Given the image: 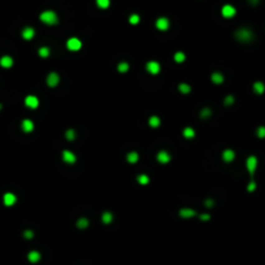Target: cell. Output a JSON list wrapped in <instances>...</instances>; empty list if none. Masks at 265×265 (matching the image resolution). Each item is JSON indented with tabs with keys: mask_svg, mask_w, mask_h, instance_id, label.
<instances>
[{
	"mask_svg": "<svg viewBox=\"0 0 265 265\" xmlns=\"http://www.w3.org/2000/svg\"><path fill=\"white\" fill-rule=\"evenodd\" d=\"M234 36L238 41H241V43H250L253 40L255 35H253V32L250 30V29H239L235 31L234 34Z\"/></svg>",
	"mask_w": 265,
	"mask_h": 265,
	"instance_id": "6da1fadb",
	"label": "cell"
},
{
	"mask_svg": "<svg viewBox=\"0 0 265 265\" xmlns=\"http://www.w3.org/2000/svg\"><path fill=\"white\" fill-rule=\"evenodd\" d=\"M40 21L47 25H56L58 22V17L53 11H45L40 14Z\"/></svg>",
	"mask_w": 265,
	"mask_h": 265,
	"instance_id": "7a4b0ae2",
	"label": "cell"
},
{
	"mask_svg": "<svg viewBox=\"0 0 265 265\" xmlns=\"http://www.w3.org/2000/svg\"><path fill=\"white\" fill-rule=\"evenodd\" d=\"M246 166H247V169H248V172L251 176H253L255 171H256V167H258V158L255 155H251L247 158V162H246Z\"/></svg>",
	"mask_w": 265,
	"mask_h": 265,
	"instance_id": "3957f363",
	"label": "cell"
},
{
	"mask_svg": "<svg viewBox=\"0 0 265 265\" xmlns=\"http://www.w3.org/2000/svg\"><path fill=\"white\" fill-rule=\"evenodd\" d=\"M237 13L235 11V8L233 5H230V4H226L223 7V9H221V14H223L225 18H232V17H234Z\"/></svg>",
	"mask_w": 265,
	"mask_h": 265,
	"instance_id": "277c9868",
	"label": "cell"
},
{
	"mask_svg": "<svg viewBox=\"0 0 265 265\" xmlns=\"http://www.w3.org/2000/svg\"><path fill=\"white\" fill-rule=\"evenodd\" d=\"M67 48H69L70 50L76 52V50H79L82 48V41L78 38H71V39L67 40Z\"/></svg>",
	"mask_w": 265,
	"mask_h": 265,
	"instance_id": "5b68a950",
	"label": "cell"
},
{
	"mask_svg": "<svg viewBox=\"0 0 265 265\" xmlns=\"http://www.w3.org/2000/svg\"><path fill=\"white\" fill-rule=\"evenodd\" d=\"M155 26H157V29L160 30V31H166V30H168V27H169V21L166 18V17H160V18L157 20Z\"/></svg>",
	"mask_w": 265,
	"mask_h": 265,
	"instance_id": "8992f818",
	"label": "cell"
},
{
	"mask_svg": "<svg viewBox=\"0 0 265 265\" xmlns=\"http://www.w3.org/2000/svg\"><path fill=\"white\" fill-rule=\"evenodd\" d=\"M62 159H64L65 163H67V164H74L75 160H76L75 155H74L71 151H69V150H64V153H62Z\"/></svg>",
	"mask_w": 265,
	"mask_h": 265,
	"instance_id": "52a82bcc",
	"label": "cell"
},
{
	"mask_svg": "<svg viewBox=\"0 0 265 265\" xmlns=\"http://www.w3.org/2000/svg\"><path fill=\"white\" fill-rule=\"evenodd\" d=\"M146 70L150 74H158L160 71V65L155 61H150V62L146 64Z\"/></svg>",
	"mask_w": 265,
	"mask_h": 265,
	"instance_id": "ba28073f",
	"label": "cell"
},
{
	"mask_svg": "<svg viewBox=\"0 0 265 265\" xmlns=\"http://www.w3.org/2000/svg\"><path fill=\"white\" fill-rule=\"evenodd\" d=\"M25 104H26V106H29L31 109H36L39 106V100L35 96H27L26 100H25Z\"/></svg>",
	"mask_w": 265,
	"mask_h": 265,
	"instance_id": "9c48e42d",
	"label": "cell"
},
{
	"mask_svg": "<svg viewBox=\"0 0 265 265\" xmlns=\"http://www.w3.org/2000/svg\"><path fill=\"white\" fill-rule=\"evenodd\" d=\"M58 82H59V76H58L56 73H50V74L48 75L47 83H48L49 87H56V85L58 84Z\"/></svg>",
	"mask_w": 265,
	"mask_h": 265,
	"instance_id": "30bf717a",
	"label": "cell"
},
{
	"mask_svg": "<svg viewBox=\"0 0 265 265\" xmlns=\"http://www.w3.org/2000/svg\"><path fill=\"white\" fill-rule=\"evenodd\" d=\"M3 201H4V204H5V206H13V204L16 203V201H17V198H16V195H14V194H12V193H7V194L4 195Z\"/></svg>",
	"mask_w": 265,
	"mask_h": 265,
	"instance_id": "8fae6325",
	"label": "cell"
},
{
	"mask_svg": "<svg viewBox=\"0 0 265 265\" xmlns=\"http://www.w3.org/2000/svg\"><path fill=\"white\" fill-rule=\"evenodd\" d=\"M34 35H35V31H34L32 27H26L22 30V38L25 40H31L34 38Z\"/></svg>",
	"mask_w": 265,
	"mask_h": 265,
	"instance_id": "7c38bea8",
	"label": "cell"
},
{
	"mask_svg": "<svg viewBox=\"0 0 265 265\" xmlns=\"http://www.w3.org/2000/svg\"><path fill=\"white\" fill-rule=\"evenodd\" d=\"M32 130H34V123L30 121V119H25L22 122V131L26 132V133H30Z\"/></svg>",
	"mask_w": 265,
	"mask_h": 265,
	"instance_id": "4fadbf2b",
	"label": "cell"
},
{
	"mask_svg": "<svg viewBox=\"0 0 265 265\" xmlns=\"http://www.w3.org/2000/svg\"><path fill=\"white\" fill-rule=\"evenodd\" d=\"M171 160V157H169V154L167 151H160L158 154V162H160L162 164H166L168 163V162Z\"/></svg>",
	"mask_w": 265,
	"mask_h": 265,
	"instance_id": "5bb4252c",
	"label": "cell"
},
{
	"mask_svg": "<svg viewBox=\"0 0 265 265\" xmlns=\"http://www.w3.org/2000/svg\"><path fill=\"white\" fill-rule=\"evenodd\" d=\"M0 65H2L3 67H11L12 65H13V59H12V57H9V56H4V57H2V59H0Z\"/></svg>",
	"mask_w": 265,
	"mask_h": 265,
	"instance_id": "9a60e30c",
	"label": "cell"
},
{
	"mask_svg": "<svg viewBox=\"0 0 265 265\" xmlns=\"http://www.w3.org/2000/svg\"><path fill=\"white\" fill-rule=\"evenodd\" d=\"M180 216L181 217H185V219L193 217V216H195V211L194 210H190V208H182L180 211Z\"/></svg>",
	"mask_w": 265,
	"mask_h": 265,
	"instance_id": "2e32d148",
	"label": "cell"
},
{
	"mask_svg": "<svg viewBox=\"0 0 265 265\" xmlns=\"http://www.w3.org/2000/svg\"><path fill=\"white\" fill-rule=\"evenodd\" d=\"M234 157H235L234 151L230 150V149H228V150H225V151L223 153V159H224L225 162H232V160L234 159Z\"/></svg>",
	"mask_w": 265,
	"mask_h": 265,
	"instance_id": "e0dca14e",
	"label": "cell"
},
{
	"mask_svg": "<svg viewBox=\"0 0 265 265\" xmlns=\"http://www.w3.org/2000/svg\"><path fill=\"white\" fill-rule=\"evenodd\" d=\"M253 91L258 93V95H263V93L265 92V85H264V83L256 82V83L253 84Z\"/></svg>",
	"mask_w": 265,
	"mask_h": 265,
	"instance_id": "ac0fdd59",
	"label": "cell"
},
{
	"mask_svg": "<svg viewBox=\"0 0 265 265\" xmlns=\"http://www.w3.org/2000/svg\"><path fill=\"white\" fill-rule=\"evenodd\" d=\"M211 79L213 83H216V84H221L224 82V75L221 74V73H213L212 76H211Z\"/></svg>",
	"mask_w": 265,
	"mask_h": 265,
	"instance_id": "d6986e66",
	"label": "cell"
},
{
	"mask_svg": "<svg viewBox=\"0 0 265 265\" xmlns=\"http://www.w3.org/2000/svg\"><path fill=\"white\" fill-rule=\"evenodd\" d=\"M29 260L31 261V263H38L39 260H40V253L38 252V251H31L30 253H29Z\"/></svg>",
	"mask_w": 265,
	"mask_h": 265,
	"instance_id": "ffe728a7",
	"label": "cell"
},
{
	"mask_svg": "<svg viewBox=\"0 0 265 265\" xmlns=\"http://www.w3.org/2000/svg\"><path fill=\"white\" fill-rule=\"evenodd\" d=\"M102 221H104V224H110L113 221V215L111 212H104L102 213Z\"/></svg>",
	"mask_w": 265,
	"mask_h": 265,
	"instance_id": "44dd1931",
	"label": "cell"
},
{
	"mask_svg": "<svg viewBox=\"0 0 265 265\" xmlns=\"http://www.w3.org/2000/svg\"><path fill=\"white\" fill-rule=\"evenodd\" d=\"M127 160L130 162V163H132V164H133V163H136V162L139 160V154H137V153H135V151L130 153V154L127 155Z\"/></svg>",
	"mask_w": 265,
	"mask_h": 265,
	"instance_id": "7402d4cb",
	"label": "cell"
},
{
	"mask_svg": "<svg viewBox=\"0 0 265 265\" xmlns=\"http://www.w3.org/2000/svg\"><path fill=\"white\" fill-rule=\"evenodd\" d=\"M88 225H89V221H88L87 219H84V217L79 219V220H78V223H76V226H78L79 229H85Z\"/></svg>",
	"mask_w": 265,
	"mask_h": 265,
	"instance_id": "603a6c76",
	"label": "cell"
},
{
	"mask_svg": "<svg viewBox=\"0 0 265 265\" xmlns=\"http://www.w3.org/2000/svg\"><path fill=\"white\" fill-rule=\"evenodd\" d=\"M96 4L98 8H101V9H106V8H109L110 5V0H96Z\"/></svg>",
	"mask_w": 265,
	"mask_h": 265,
	"instance_id": "cb8c5ba5",
	"label": "cell"
},
{
	"mask_svg": "<svg viewBox=\"0 0 265 265\" xmlns=\"http://www.w3.org/2000/svg\"><path fill=\"white\" fill-rule=\"evenodd\" d=\"M194 135H195V132H194L193 128H190V127H187V128H185V130H184V136H185L186 139L194 137Z\"/></svg>",
	"mask_w": 265,
	"mask_h": 265,
	"instance_id": "d4e9b609",
	"label": "cell"
},
{
	"mask_svg": "<svg viewBox=\"0 0 265 265\" xmlns=\"http://www.w3.org/2000/svg\"><path fill=\"white\" fill-rule=\"evenodd\" d=\"M149 124H150L151 127H158V125L160 124V119H159L158 116H151V118L149 119Z\"/></svg>",
	"mask_w": 265,
	"mask_h": 265,
	"instance_id": "484cf974",
	"label": "cell"
},
{
	"mask_svg": "<svg viewBox=\"0 0 265 265\" xmlns=\"http://www.w3.org/2000/svg\"><path fill=\"white\" fill-rule=\"evenodd\" d=\"M137 181L141 184V185H148L149 184V177L146 176V175H140L139 177H137Z\"/></svg>",
	"mask_w": 265,
	"mask_h": 265,
	"instance_id": "4316f807",
	"label": "cell"
},
{
	"mask_svg": "<svg viewBox=\"0 0 265 265\" xmlns=\"http://www.w3.org/2000/svg\"><path fill=\"white\" fill-rule=\"evenodd\" d=\"M128 69H130V65H128L127 62H122V64L118 65V70L121 71V73H127Z\"/></svg>",
	"mask_w": 265,
	"mask_h": 265,
	"instance_id": "83f0119b",
	"label": "cell"
},
{
	"mask_svg": "<svg viewBox=\"0 0 265 265\" xmlns=\"http://www.w3.org/2000/svg\"><path fill=\"white\" fill-rule=\"evenodd\" d=\"M175 61L178 62V64L184 62V61H185V54H184L182 52H177V53L175 54Z\"/></svg>",
	"mask_w": 265,
	"mask_h": 265,
	"instance_id": "f1b7e54d",
	"label": "cell"
},
{
	"mask_svg": "<svg viewBox=\"0 0 265 265\" xmlns=\"http://www.w3.org/2000/svg\"><path fill=\"white\" fill-rule=\"evenodd\" d=\"M178 89H180L181 93H189L192 91L190 85H187V84H180V85H178Z\"/></svg>",
	"mask_w": 265,
	"mask_h": 265,
	"instance_id": "f546056e",
	"label": "cell"
},
{
	"mask_svg": "<svg viewBox=\"0 0 265 265\" xmlns=\"http://www.w3.org/2000/svg\"><path fill=\"white\" fill-rule=\"evenodd\" d=\"M140 22V17H139V14H132L131 17H130V23H132V25H137Z\"/></svg>",
	"mask_w": 265,
	"mask_h": 265,
	"instance_id": "4dcf8cb0",
	"label": "cell"
},
{
	"mask_svg": "<svg viewBox=\"0 0 265 265\" xmlns=\"http://www.w3.org/2000/svg\"><path fill=\"white\" fill-rule=\"evenodd\" d=\"M39 54H40L41 57H48V56H49V48H47V47L40 48V49H39Z\"/></svg>",
	"mask_w": 265,
	"mask_h": 265,
	"instance_id": "1f68e13d",
	"label": "cell"
},
{
	"mask_svg": "<svg viewBox=\"0 0 265 265\" xmlns=\"http://www.w3.org/2000/svg\"><path fill=\"white\" fill-rule=\"evenodd\" d=\"M66 139L67 140H70L73 141L75 139V131L74 130H69V131H66Z\"/></svg>",
	"mask_w": 265,
	"mask_h": 265,
	"instance_id": "d6a6232c",
	"label": "cell"
},
{
	"mask_svg": "<svg viewBox=\"0 0 265 265\" xmlns=\"http://www.w3.org/2000/svg\"><path fill=\"white\" fill-rule=\"evenodd\" d=\"M210 115H211V110H210V109H207V107H206V109H203L202 111H201V118H208Z\"/></svg>",
	"mask_w": 265,
	"mask_h": 265,
	"instance_id": "836d02e7",
	"label": "cell"
},
{
	"mask_svg": "<svg viewBox=\"0 0 265 265\" xmlns=\"http://www.w3.org/2000/svg\"><path fill=\"white\" fill-rule=\"evenodd\" d=\"M258 136H259L260 139H264L265 137V127L261 125V127L258 128Z\"/></svg>",
	"mask_w": 265,
	"mask_h": 265,
	"instance_id": "e575fe53",
	"label": "cell"
},
{
	"mask_svg": "<svg viewBox=\"0 0 265 265\" xmlns=\"http://www.w3.org/2000/svg\"><path fill=\"white\" fill-rule=\"evenodd\" d=\"M224 102H225V105H233V102H234V97L233 96H228V97H225V100H224Z\"/></svg>",
	"mask_w": 265,
	"mask_h": 265,
	"instance_id": "d590c367",
	"label": "cell"
},
{
	"mask_svg": "<svg viewBox=\"0 0 265 265\" xmlns=\"http://www.w3.org/2000/svg\"><path fill=\"white\" fill-rule=\"evenodd\" d=\"M255 187H256V182H255V181H251V182L248 184V186H247V190H248V192H253Z\"/></svg>",
	"mask_w": 265,
	"mask_h": 265,
	"instance_id": "8d00e7d4",
	"label": "cell"
},
{
	"mask_svg": "<svg viewBox=\"0 0 265 265\" xmlns=\"http://www.w3.org/2000/svg\"><path fill=\"white\" fill-rule=\"evenodd\" d=\"M23 235H25V238H26V239H31L34 237V233L31 232V230H26V232L23 233Z\"/></svg>",
	"mask_w": 265,
	"mask_h": 265,
	"instance_id": "74e56055",
	"label": "cell"
},
{
	"mask_svg": "<svg viewBox=\"0 0 265 265\" xmlns=\"http://www.w3.org/2000/svg\"><path fill=\"white\" fill-rule=\"evenodd\" d=\"M204 204H206L207 207H212L213 204H215V202H213V201H211V199H207L206 202H204Z\"/></svg>",
	"mask_w": 265,
	"mask_h": 265,
	"instance_id": "f35d334b",
	"label": "cell"
},
{
	"mask_svg": "<svg viewBox=\"0 0 265 265\" xmlns=\"http://www.w3.org/2000/svg\"><path fill=\"white\" fill-rule=\"evenodd\" d=\"M259 2H260V0H248V3H250L251 5H258Z\"/></svg>",
	"mask_w": 265,
	"mask_h": 265,
	"instance_id": "ab89813d",
	"label": "cell"
},
{
	"mask_svg": "<svg viewBox=\"0 0 265 265\" xmlns=\"http://www.w3.org/2000/svg\"><path fill=\"white\" fill-rule=\"evenodd\" d=\"M201 219H202V220H208V219H210V215H202Z\"/></svg>",
	"mask_w": 265,
	"mask_h": 265,
	"instance_id": "60d3db41",
	"label": "cell"
},
{
	"mask_svg": "<svg viewBox=\"0 0 265 265\" xmlns=\"http://www.w3.org/2000/svg\"><path fill=\"white\" fill-rule=\"evenodd\" d=\"M0 110H2V105H0Z\"/></svg>",
	"mask_w": 265,
	"mask_h": 265,
	"instance_id": "b9f144b4",
	"label": "cell"
}]
</instances>
